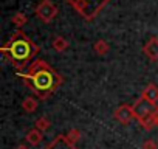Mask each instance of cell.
<instances>
[{
	"label": "cell",
	"instance_id": "cell-18",
	"mask_svg": "<svg viewBox=\"0 0 158 149\" xmlns=\"http://www.w3.org/2000/svg\"><path fill=\"white\" fill-rule=\"evenodd\" d=\"M156 124H158V117H156Z\"/></svg>",
	"mask_w": 158,
	"mask_h": 149
},
{
	"label": "cell",
	"instance_id": "cell-7",
	"mask_svg": "<svg viewBox=\"0 0 158 149\" xmlns=\"http://www.w3.org/2000/svg\"><path fill=\"white\" fill-rule=\"evenodd\" d=\"M45 149H76L73 146V143L67 138V137H57L51 144H48Z\"/></svg>",
	"mask_w": 158,
	"mask_h": 149
},
{
	"label": "cell",
	"instance_id": "cell-12",
	"mask_svg": "<svg viewBox=\"0 0 158 149\" xmlns=\"http://www.w3.org/2000/svg\"><path fill=\"white\" fill-rule=\"evenodd\" d=\"M53 47H54L57 51H62V50H65V48L68 47V42H67V40H64L62 37H56V39H54V42H53Z\"/></svg>",
	"mask_w": 158,
	"mask_h": 149
},
{
	"label": "cell",
	"instance_id": "cell-13",
	"mask_svg": "<svg viewBox=\"0 0 158 149\" xmlns=\"http://www.w3.org/2000/svg\"><path fill=\"white\" fill-rule=\"evenodd\" d=\"M48 127H50V121H48L45 117H42V118H39V120L36 121V129H39L40 132L45 130V129H48Z\"/></svg>",
	"mask_w": 158,
	"mask_h": 149
},
{
	"label": "cell",
	"instance_id": "cell-11",
	"mask_svg": "<svg viewBox=\"0 0 158 149\" xmlns=\"http://www.w3.org/2000/svg\"><path fill=\"white\" fill-rule=\"evenodd\" d=\"M22 107L25 109V112L31 113V112H34V110L37 109V101H36L34 98H27V100L22 103Z\"/></svg>",
	"mask_w": 158,
	"mask_h": 149
},
{
	"label": "cell",
	"instance_id": "cell-5",
	"mask_svg": "<svg viewBox=\"0 0 158 149\" xmlns=\"http://www.w3.org/2000/svg\"><path fill=\"white\" fill-rule=\"evenodd\" d=\"M36 14H37L42 20L48 22V20H51V19L56 16V8H54L53 3L48 2V0H44V2L36 8Z\"/></svg>",
	"mask_w": 158,
	"mask_h": 149
},
{
	"label": "cell",
	"instance_id": "cell-4",
	"mask_svg": "<svg viewBox=\"0 0 158 149\" xmlns=\"http://www.w3.org/2000/svg\"><path fill=\"white\" fill-rule=\"evenodd\" d=\"M133 110H135V117H136L139 121L153 118V117H155V112H156L153 103H150V101H147V100H144V98L139 100V101L135 104Z\"/></svg>",
	"mask_w": 158,
	"mask_h": 149
},
{
	"label": "cell",
	"instance_id": "cell-9",
	"mask_svg": "<svg viewBox=\"0 0 158 149\" xmlns=\"http://www.w3.org/2000/svg\"><path fill=\"white\" fill-rule=\"evenodd\" d=\"M27 140H28L30 144L36 146V144H39V143L42 141V132H40L39 129H33V130H30V132L27 134Z\"/></svg>",
	"mask_w": 158,
	"mask_h": 149
},
{
	"label": "cell",
	"instance_id": "cell-6",
	"mask_svg": "<svg viewBox=\"0 0 158 149\" xmlns=\"http://www.w3.org/2000/svg\"><path fill=\"white\" fill-rule=\"evenodd\" d=\"M115 117H116V120L121 121L123 124H127V123L135 117V110H133L132 107H129V106H121V107L116 110Z\"/></svg>",
	"mask_w": 158,
	"mask_h": 149
},
{
	"label": "cell",
	"instance_id": "cell-2",
	"mask_svg": "<svg viewBox=\"0 0 158 149\" xmlns=\"http://www.w3.org/2000/svg\"><path fill=\"white\" fill-rule=\"evenodd\" d=\"M5 51H8L11 54V57L17 62H25L31 57V54L34 53V47L31 45V42L25 37H17L14 40H11V44L8 47H5Z\"/></svg>",
	"mask_w": 158,
	"mask_h": 149
},
{
	"label": "cell",
	"instance_id": "cell-8",
	"mask_svg": "<svg viewBox=\"0 0 158 149\" xmlns=\"http://www.w3.org/2000/svg\"><path fill=\"white\" fill-rule=\"evenodd\" d=\"M143 98L147 100V101H150V103L158 101V87H155V86L146 87V90H144V93H143Z\"/></svg>",
	"mask_w": 158,
	"mask_h": 149
},
{
	"label": "cell",
	"instance_id": "cell-17",
	"mask_svg": "<svg viewBox=\"0 0 158 149\" xmlns=\"http://www.w3.org/2000/svg\"><path fill=\"white\" fill-rule=\"evenodd\" d=\"M16 149H30V147H28V146H23V144H20V146H17Z\"/></svg>",
	"mask_w": 158,
	"mask_h": 149
},
{
	"label": "cell",
	"instance_id": "cell-14",
	"mask_svg": "<svg viewBox=\"0 0 158 149\" xmlns=\"http://www.w3.org/2000/svg\"><path fill=\"white\" fill-rule=\"evenodd\" d=\"M95 50H96V53H99V54H106L107 50H109V45H107L104 40H99V42L95 45Z\"/></svg>",
	"mask_w": 158,
	"mask_h": 149
},
{
	"label": "cell",
	"instance_id": "cell-3",
	"mask_svg": "<svg viewBox=\"0 0 158 149\" xmlns=\"http://www.w3.org/2000/svg\"><path fill=\"white\" fill-rule=\"evenodd\" d=\"M68 2L85 17H92L101 10V6L107 0H68Z\"/></svg>",
	"mask_w": 158,
	"mask_h": 149
},
{
	"label": "cell",
	"instance_id": "cell-10",
	"mask_svg": "<svg viewBox=\"0 0 158 149\" xmlns=\"http://www.w3.org/2000/svg\"><path fill=\"white\" fill-rule=\"evenodd\" d=\"M146 54L149 57H152V59H156L158 57V40L156 39H153V40L149 42V45L146 47Z\"/></svg>",
	"mask_w": 158,
	"mask_h": 149
},
{
	"label": "cell",
	"instance_id": "cell-16",
	"mask_svg": "<svg viewBox=\"0 0 158 149\" xmlns=\"http://www.w3.org/2000/svg\"><path fill=\"white\" fill-rule=\"evenodd\" d=\"M143 149H156V144L152 140H147V141L143 143Z\"/></svg>",
	"mask_w": 158,
	"mask_h": 149
},
{
	"label": "cell",
	"instance_id": "cell-1",
	"mask_svg": "<svg viewBox=\"0 0 158 149\" xmlns=\"http://www.w3.org/2000/svg\"><path fill=\"white\" fill-rule=\"evenodd\" d=\"M37 71L30 74V79H31V87L34 92H37L39 95H45L47 92L54 89L56 84V76L54 73L42 62L36 64Z\"/></svg>",
	"mask_w": 158,
	"mask_h": 149
},
{
	"label": "cell",
	"instance_id": "cell-15",
	"mask_svg": "<svg viewBox=\"0 0 158 149\" xmlns=\"http://www.w3.org/2000/svg\"><path fill=\"white\" fill-rule=\"evenodd\" d=\"M25 22H27V16H23V14H16L14 17H13V23L14 25H17V27H22V25H25Z\"/></svg>",
	"mask_w": 158,
	"mask_h": 149
}]
</instances>
